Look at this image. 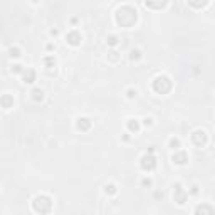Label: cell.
<instances>
[{"instance_id": "3957f363", "label": "cell", "mask_w": 215, "mask_h": 215, "mask_svg": "<svg viewBox=\"0 0 215 215\" xmlns=\"http://www.w3.org/2000/svg\"><path fill=\"white\" fill-rule=\"evenodd\" d=\"M34 94H36V96H34L36 99H39V98L42 99V93H40V91H34Z\"/></svg>"}, {"instance_id": "7a4b0ae2", "label": "cell", "mask_w": 215, "mask_h": 215, "mask_svg": "<svg viewBox=\"0 0 215 215\" xmlns=\"http://www.w3.org/2000/svg\"><path fill=\"white\" fill-rule=\"evenodd\" d=\"M69 39H71V40H69L71 44H77L76 39H79V37H77V34H71V36H69Z\"/></svg>"}, {"instance_id": "6da1fadb", "label": "cell", "mask_w": 215, "mask_h": 215, "mask_svg": "<svg viewBox=\"0 0 215 215\" xmlns=\"http://www.w3.org/2000/svg\"><path fill=\"white\" fill-rule=\"evenodd\" d=\"M173 160H177V163H185V155H178V156H173Z\"/></svg>"}]
</instances>
